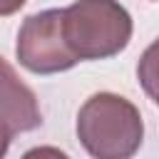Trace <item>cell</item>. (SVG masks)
Segmentation results:
<instances>
[{
    "label": "cell",
    "mask_w": 159,
    "mask_h": 159,
    "mask_svg": "<svg viewBox=\"0 0 159 159\" xmlns=\"http://www.w3.org/2000/svg\"><path fill=\"white\" fill-rule=\"evenodd\" d=\"M75 129L92 159H132L144 142L139 109L114 92H97L84 99Z\"/></svg>",
    "instance_id": "6da1fadb"
},
{
    "label": "cell",
    "mask_w": 159,
    "mask_h": 159,
    "mask_svg": "<svg viewBox=\"0 0 159 159\" xmlns=\"http://www.w3.org/2000/svg\"><path fill=\"white\" fill-rule=\"evenodd\" d=\"M65 37L75 57L107 60L119 55L132 40V15L117 0H75L62 7Z\"/></svg>",
    "instance_id": "7a4b0ae2"
},
{
    "label": "cell",
    "mask_w": 159,
    "mask_h": 159,
    "mask_svg": "<svg viewBox=\"0 0 159 159\" xmlns=\"http://www.w3.org/2000/svg\"><path fill=\"white\" fill-rule=\"evenodd\" d=\"M15 55H17L20 65L35 75L65 72L80 62L67 45L62 10H57V7L25 17V22L17 30Z\"/></svg>",
    "instance_id": "3957f363"
},
{
    "label": "cell",
    "mask_w": 159,
    "mask_h": 159,
    "mask_svg": "<svg viewBox=\"0 0 159 159\" xmlns=\"http://www.w3.org/2000/svg\"><path fill=\"white\" fill-rule=\"evenodd\" d=\"M0 119L12 129V134L32 132L42 124L35 92L20 80L5 57H0Z\"/></svg>",
    "instance_id": "277c9868"
},
{
    "label": "cell",
    "mask_w": 159,
    "mask_h": 159,
    "mask_svg": "<svg viewBox=\"0 0 159 159\" xmlns=\"http://www.w3.org/2000/svg\"><path fill=\"white\" fill-rule=\"evenodd\" d=\"M137 80L142 89L159 104V40H154L137 62Z\"/></svg>",
    "instance_id": "5b68a950"
},
{
    "label": "cell",
    "mask_w": 159,
    "mask_h": 159,
    "mask_svg": "<svg viewBox=\"0 0 159 159\" xmlns=\"http://www.w3.org/2000/svg\"><path fill=\"white\" fill-rule=\"evenodd\" d=\"M20 159H70L62 149H57V147H32V149H27Z\"/></svg>",
    "instance_id": "8992f818"
},
{
    "label": "cell",
    "mask_w": 159,
    "mask_h": 159,
    "mask_svg": "<svg viewBox=\"0 0 159 159\" xmlns=\"http://www.w3.org/2000/svg\"><path fill=\"white\" fill-rule=\"evenodd\" d=\"M10 142H12V129L0 119V159L7 154V149H10Z\"/></svg>",
    "instance_id": "52a82bcc"
},
{
    "label": "cell",
    "mask_w": 159,
    "mask_h": 159,
    "mask_svg": "<svg viewBox=\"0 0 159 159\" xmlns=\"http://www.w3.org/2000/svg\"><path fill=\"white\" fill-rule=\"evenodd\" d=\"M25 2H27V0H0V17L17 12V10H20Z\"/></svg>",
    "instance_id": "ba28073f"
}]
</instances>
